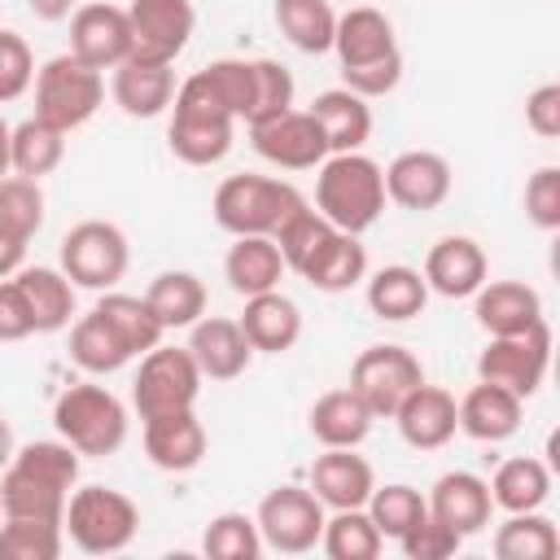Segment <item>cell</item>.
<instances>
[{
  "instance_id": "49",
  "label": "cell",
  "mask_w": 560,
  "mask_h": 560,
  "mask_svg": "<svg viewBox=\"0 0 560 560\" xmlns=\"http://www.w3.org/2000/svg\"><path fill=\"white\" fill-rule=\"evenodd\" d=\"M398 547H402L407 560H446V556H455V551L464 547V538H459L451 525H442L438 516L424 512V516L398 538Z\"/></svg>"
},
{
  "instance_id": "25",
  "label": "cell",
  "mask_w": 560,
  "mask_h": 560,
  "mask_svg": "<svg viewBox=\"0 0 560 560\" xmlns=\"http://www.w3.org/2000/svg\"><path fill=\"white\" fill-rule=\"evenodd\" d=\"M241 332L249 337L254 354H284L298 346L302 337V311L293 298H284L280 289H267V293H254L245 298V311H241Z\"/></svg>"
},
{
  "instance_id": "4",
  "label": "cell",
  "mask_w": 560,
  "mask_h": 560,
  "mask_svg": "<svg viewBox=\"0 0 560 560\" xmlns=\"http://www.w3.org/2000/svg\"><path fill=\"white\" fill-rule=\"evenodd\" d=\"M127 424L131 420H127L122 398L92 381L66 385L52 402V429L79 455H114L127 442Z\"/></svg>"
},
{
  "instance_id": "44",
  "label": "cell",
  "mask_w": 560,
  "mask_h": 560,
  "mask_svg": "<svg viewBox=\"0 0 560 560\" xmlns=\"http://www.w3.org/2000/svg\"><path fill=\"white\" fill-rule=\"evenodd\" d=\"M368 516H372V525L381 529V538H402L424 512H429V503H424V494L416 490V486H407V481H389V486H376L372 494H368Z\"/></svg>"
},
{
  "instance_id": "37",
  "label": "cell",
  "mask_w": 560,
  "mask_h": 560,
  "mask_svg": "<svg viewBox=\"0 0 560 560\" xmlns=\"http://www.w3.org/2000/svg\"><path fill=\"white\" fill-rule=\"evenodd\" d=\"M280 35L298 48V52H332V35H337V9L328 0H276L271 4Z\"/></svg>"
},
{
  "instance_id": "16",
  "label": "cell",
  "mask_w": 560,
  "mask_h": 560,
  "mask_svg": "<svg viewBox=\"0 0 560 560\" xmlns=\"http://www.w3.org/2000/svg\"><path fill=\"white\" fill-rule=\"evenodd\" d=\"M381 171H385V201L402 210H438L455 184L451 162L433 149H407Z\"/></svg>"
},
{
  "instance_id": "34",
  "label": "cell",
  "mask_w": 560,
  "mask_h": 560,
  "mask_svg": "<svg viewBox=\"0 0 560 560\" xmlns=\"http://www.w3.org/2000/svg\"><path fill=\"white\" fill-rule=\"evenodd\" d=\"M486 486H490L494 508H503V512H534L551 494V468L542 459H534V455H516V459H503Z\"/></svg>"
},
{
  "instance_id": "22",
  "label": "cell",
  "mask_w": 560,
  "mask_h": 560,
  "mask_svg": "<svg viewBox=\"0 0 560 560\" xmlns=\"http://www.w3.org/2000/svg\"><path fill=\"white\" fill-rule=\"evenodd\" d=\"M144 455L162 472H192L206 459V424L197 411H166L144 420Z\"/></svg>"
},
{
  "instance_id": "24",
  "label": "cell",
  "mask_w": 560,
  "mask_h": 560,
  "mask_svg": "<svg viewBox=\"0 0 560 560\" xmlns=\"http://www.w3.org/2000/svg\"><path fill=\"white\" fill-rule=\"evenodd\" d=\"M472 315L490 337H508L542 324V298L525 280H486L472 293Z\"/></svg>"
},
{
  "instance_id": "30",
  "label": "cell",
  "mask_w": 560,
  "mask_h": 560,
  "mask_svg": "<svg viewBox=\"0 0 560 560\" xmlns=\"http://www.w3.org/2000/svg\"><path fill=\"white\" fill-rule=\"evenodd\" d=\"M22 298H26V311H31V324L35 332H61L70 328V315H74V284L61 267H18L13 271Z\"/></svg>"
},
{
  "instance_id": "7",
  "label": "cell",
  "mask_w": 560,
  "mask_h": 560,
  "mask_svg": "<svg viewBox=\"0 0 560 560\" xmlns=\"http://www.w3.org/2000/svg\"><path fill=\"white\" fill-rule=\"evenodd\" d=\"M35 118L52 122L57 131H79L83 122L96 118V109L105 105V79L101 70L83 66L79 57L61 52L52 61H44L35 70Z\"/></svg>"
},
{
  "instance_id": "31",
  "label": "cell",
  "mask_w": 560,
  "mask_h": 560,
  "mask_svg": "<svg viewBox=\"0 0 560 560\" xmlns=\"http://www.w3.org/2000/svg\"><path fill=\"white\" fill-rule=\"evenodd\" d=\"M363 280H368V311L385 324H407L429 306V284L407 262H389Z\"/></svg>"
},
{
  "instance_id": "50",
  "label": "cell",
  "mask_w": 560,
  "mask_h": 560,
  "mask_svg": "<svg viewBox=\"0 0 560 560\" xmlns=\"http://www.w3.org/2000/svg\"><path fill=\"white\" fill-rule=\"evenodd\" d=\"M525 214L538 232L560 228V166H538L525 179Z\"/></svg>"
},
{
  "instance_id": "39",
  "label": "cell",
  "mask_w": 560,
  "mask_h": 560,
  "mask_svg": "<svg viewBox=\"0 0 560 560\" xmlns=\"http://www.w3.org/2000/svg\"><path fill=\"white\" fill-rule=\"evenodd\" d=\"M70 359L88 376H109V372H118V368L131 363V350L122 346V337L96 311H88V315H79L70 324Z\"/></svg>"
},
{
  "instance_id": "43",
  "label": "cell",
  "mask_w": 560,
  "mask_h": 560,
  "mask_svg": "<svg viewBox=\"0 0 560 560\" xmlns=\"http://www.w3.org/2000/svg\"><path fill=\"white\" fill-rule=\"evenodd\" d=\"M39 228H44V188H39V179L4 175L0 179V232L31 245V236Z\"/></svg>"
},
{
  "instance_id": "17",
  "label": "cell",
  "mask_w": 560,
  "mask_h": 560,
  "mask_svg": "<svg viewBox=\"0 0 560 560\" xmlns=\"http://www.w3.org/2000/svg\"><path fill=\"white\" fill-rule=\"evenodd\" d=\"M389 420L398 424V438H402L411 451H442V446L459 433L455 394L442 389V385H429V381H420V385L398 402V411H394Z\"/></svg>"
},
{
  "instance_id": "42",
  "label": "cell",
  "mask_w": 560,
  "mask_h": 560,
  "mask_svg": "<svg viewBox=\"0 0 560 560\" xmlns=\"http://www.w3.org/2000/svg\"><path fill=\"white\" fill-rule=\"evenodd\" d=\"M66 547L61 521L0 516V560H57Z\"/></svg>"
},
{
  "instance_id": "5",
  "label": "cell",
  "mask_w": 560,
  "mask_h": 560,
  "mask_svg": "<svg viewBox=\"0 0 560 560\" xmlns=\"http://www.w3.org/2000/svg\"><path fill=\"white\" fill-rule=\"evenodd\" d=\"M302 206L306 197L289 179H271V175H228L210 201L214 223L232 236H271Z\"/></svg>"
},
{
  "instance_id": "12",
  "label": "cell",
  "mask_w": 560,
  "mask_h": 560,
  "mask_svg": "<svg viewBox=\"0 0 560 560\" xmlns=\"http://www.w3.org/2000/svg\"><path fill=\"white\" fill-rule=\"evenodd\" d=\"M424 381V368H420V359L407 350V346H389V341H381V346H368L354 363H350V389L363 398V407L381 420H389L394 411H398V402L416 389Z\"/></svg>"
},
{
  "instance_id": "55",
  "label": "cell",
  "mask_w": 560,
  "mask_h": 560,
  "mask_svg": "<svg viewBox=\"0 0 560 560\" xmlns=\"http://www.w3.org/2000/svg\"><path fill=\"white\" fill-rule=\"evenodd\" d=\"M26 9H31L39 22H66V18L79 9V0H26Z\"/></svg>"
},
{
  "instance_id": "10",
  "label": "cell",
  "mask_w": 560,
  "mask_h": 560,
  "mask_svg": "<svg viewBox=\"0 0 560 560\" xmlns=\"http://www.w3.org/2000/svg\"><path fill=\"white\" fill-rule=\"evenodd\" d=\"M547 368H551V328H547V319L525 328V332L490 337L486 350L477 354V381H490V385L516 394L521 402L538 394V385L547 381Z\"/></svg>"
},
{
  "instance_id": "8",
  "label": "cell",
  "mask_w": 560,
  "mask_h": 560,
  "mask_svg": "<svg viewBox=\"0 0 560 560\" xmlns=\"http://www.w3.org/2000/svg\"><path fill=\"white\" fill-rule=\"evenodd\" d=\"M201 368L188 354V346H153L140 354L136 381H131V407L140 420L166 416V411H188L201 394Z\"/></svg>"
},
{
  "instance_id": "1",
  "label": "cell",
  "mask_w": 560,
  "mask_h": 560,
  "mask_svg": "<svg viewBox=\"0 0 560 560\" xmlns=\"http://www.w3.org/2000/svg\"><path fill=\"white\" fill-rule=\"evenodd\" d=\"M79 486V451L61 438H39L13 451L0 472V516L61 521L70 490Z\"/></svg>"
},
{
  "instance_id": "29",
  "label": "cell",
  "mask_w": 560,
  "mask_h": 560,
  "mask_svg": "<svg viewBox=\"0 0 560 560\" xmlns=\"http://www.w3.org/2000/svg\"><path fill=\"white\" fill-rule=\"evenodd\" d=\"M311 118L319 122L328 153H354L372 136V105L350 88H328L311 101Z\"/></svg>"
},
{
  "instance_id": "13",
  "label": "cell",
  "mask_w": 560,
  "mask_h": 560,
  "mask_svg": "<svg viewBox=\"0 0 560 560\" xmlns=\"http://www.w3.org/2000/svg\"><path fill=\"white\" fill-rule=\"evenodd\" d=\"M127 22H131V57L175 66V57L192 39L197 9L192 0H131Z\"/></svg>"
},
{
  "instance_id": "23",
  "label": "cell",
  "mask_w": 560,
  "mask_h": 560,
  "mask_svg": "<svg viewBox=\"0 0 560 560\" xmlns=\"http://www.w3.org/2000/svg\"><path fill=\"white\" fill-rule=\"evenodd\" d=\"M175 66H162V61H140V57H127L122 66H114V105L127 114V118H158L171 109L175 101Z\"/></svg>"
},
{
  "instance_id": "52",
  "label": "cell",
  "mask_w": 560,
  "mask_h": 560,
  "mask_svg": "<svg viewBox=\"0 0 560 560\" xmlns=\"http://www.w3.org/2000/svg\"><path fill=\"white\" fill-rule=\"evenodd\" d=\"M525 127L542 140L560 136V83H542L525 96Z\"/></svg>"
},
{
  "instance_id": "27",
  "label": "cell",
  "mask_w": 560,
  "mask_h": 560,
  "mask_svg": "<svg viewBox=\"0 0 560 560\" xmlns=\"http://www.w3.org/2000/svg\"><path fill=\"white\" fill-rule=\"evenodd\" d=\"M332 52H337L341 70H350V66H368V61H381V57L398 52L394 22H389L381 9H372V4H354V9L337 13Z\"/></svg>"
},
{
  "instance_id": "6",
  "label": "cell",
  "mask_w": 560,
  "mask_h": 560,
  "mask_svg": "<svg viewBox=\"0 0 560 560\" xmlns=\"http://www.w3.org/2000/svg\"><path fill=\"white\" fill-rule=\"evenodd\" d=\"M61 529L83 556H114L131 547L140 508L114 486H74L61 512Z\"/></svg>"
},
{
  "instance_id": "32",
  "label": "cell",
  "mask_w": 560,
  "mask_h": 560,
  "mask_svg": "<svg viewBox=\"0 0 560 560\" xmlns=\"http://www.w3.org/2000/svg\"><path fill=\"white\" fill-rule=\"evenodd\" d=\"M372 420H376V416L363 407V398H359L350 385L319 394V398L311 402V416H306L311 438H315L319 446H359V442L372 433Z\"/></svg>"
},
{
  "instance_id": "21",
  "label": "cell",
  "mask_w": 560,
  "mask_h": 560,
  "mask_svg": "<svg viewBox=\"0 0 560 560\" xmlns=\"http://www.w3.org/2000/svg\"><path fill=\"white\" fill-rule=\"evenodd\" d=\"M376 490V472L363 455H354V446H324V455H315L311 464V494L324 508H363L368 494Z\"/></svg>"
},
{
  "instance_id": "40",
  "label": "cell",
  "mask_w": 560,
  "mask_h": 560,
  "mask_svg": "<svg viewBox=\"0 0 560 560\" xmlns=\"http://www.w3.org/2000/svg\"><path fill=\"white\" fill-rule=\"evenodd\" d=\"M499 560H551L560 551V529L551 516L534 512H508V521L490 538Z\"/></svg>"
},
{
  "instance_id": "20",
  "label": "cell",
  "mask_w": 560,
  "mask_h": 560,
  "mask_svg": "<svg viewBox=\"0 0 560 560\" xmlns=\"http://www.w3.org/2000/svg\"><path fill=\"white\" fill-rule=\"evenodd\" d=\"M188 354L197 359V368H201L206 381H236L249 368L254 346H249V337L241 332L236 319H228V315H201L188 328Z\"/></svg>"
},
{
  "instance_id": "45",
  "label": "cell",
  "mask_w": 560,
  "mask_h": 560,
  "mask_svg": "<svg viewBox=\"0 0 560 560\" xmlns=\"http://www.w3.org/2000/svg\"><path fill=\"white\" fill-rule=\"evenodd\" d=\"M201 551L210 560H258L267 547H262V534L254 525V516L245 512H219L206 534H201Z\"/></svg>"
},
{
  "instance_id": "46",
  "label": "cell",
  "mask_w": 560,
  "mask_h": 560,
  "mask_svg": "<svg viewBox=\"0 0 560 560\" xmlns=\"http://www.w3.org/2000/svg\"><path fill=\"white\" fill-rule=\"evenodd\" d=\"M249 61H254V105H249L245 127L267 122V118L284 114V109H293V92H298L289 66H280L276 57H249Z\"/></svg>"
},
{
  "instance_id": "57",
  "label": "cell",
  "mask_w": 560,
  "mask_h": 560,
  "mask_svg": "<svg viewBox=\"0 0 560 560\" xmlns=\"http://www.w3.org/2000/svg\"><path fill=\"white\" fill-rule=\"evenodd\" d=\"M9 136H13V127L0 118V179L9 175Z\"/></svg>"
},
{
  "instance_id": "3",
  "label": "cell",
  "mask_w": 560,
  "mask_h": 560,
  "mask_svg": "<svg viewBox=\"0 0 560 560\" xmlns=\"http://www.w3.org/2000/svg\"><path fill=\"white\" fill-rule=\"evenodd\" d=\"M232 136H236V118L210 92L201 70H192L175 88V101H171V127H166L171 153L188 166H214L232 153Z\"/></svg>"
},
{
  "instance_id": "38",
  "label": "cell",
  "mask_w": 560,
  "mask_h": 560,
  "mask_svg": "<svg viewBox=\"0 0 560 560\" xmlns=\"http://www.w3.org/2000/svg\"><path fill=\"white\" fill-rule=\"evenodd\" d=\"M144 302L162 319V328H192L206 315V284L192 271H158L144 289Z\"/></svg>"
},
{
  "instance_id": "33",
  "label": "cell",
  "mask_w": 560,
  "mask_h": 560,
  "mask_svg": "<svg viewBox=\"0 0 560 560\" xmlns=\"http://www.w3.org/2000/svg\"><path fill=\"white\" fill-rule=\"evenodd\" d=\"M284 271L289 267H284L280 245L271 236H236L232 249H228V258H223V276L232 284V293H241V298L280 289Z\"/></svg>"
},
{
  "instance_id": "9",
  "label": "cell",
  "mask_w": 560,
  "mask_h": 560,
  "mask_svg": "<svg viewBox=\"0 0 560 560\" xmlns=\"http://www.w3.org/2000/svg\"><path fill=\"white\" fill-rule=\"evenodd\" d=\"M131 245L118 223L109 219H83L61 236V271L70 276L74 289H114L127 276Z\"/></svg>"
},
{
  "instance_id": "2",
  "label": "cell",
  "mask_w": 560,
  "mask_h": 560,
  "mask_svg": "<svg viewBox=\"0 0 560 560\" xmlns=\"http://www.w3.org/2000/svg\"><path fill=\"white\" fill-rule=\"evenodd\" d=\"M315 210L332 228L363 236L385 214V171L363 149L328 153L315 166Z\"/></svg>"
},
{
  "instance_id": "14",
  "label": "cell",
  "mask_w": 560,
  "mask_h": 560,
  "mask_svg": "<svg viewBox=\"0 0 560 560\" xmlns=\"http://www.w3.org/2000/svg\"><path fill=\"white\" fill-rule=\"evenodd\" d=\"M249 144L262 162H271L280 171H315L328 158V140H324L319 122L311 118V109H284L267 122H254Z\"/></svg>"
},
{
  "instance_id": "51",
  "label": "cell",
  "mask_w": 560,
  "mask_h": 560,
  "mask_svg": "<svg viewBox=\"0 0 560 560\" xmlns=\"http://www.w3.org/2000/svg\"><path fill=\"white\" fill-rule=\"evenodd\" d=\"M398 83H402V52H389V57H381V61H368V66H350V70H341V88H350V92H354V96H363V101L389 96Z\"/></svg>"
},
{
  "instance_id": "48",
  "label": "cell",
  "mask_w": 560,
  "mask_h": 560,
  "mask_svg": "<svg viewBox=\"0 0 560 560\" xmlns=\"http://www.w3.org/2000/svg\"><path fill=\"white\" fill-rule=\"evenodd\" d=\"M35 83V57L31 44L18 31H0V105L26 96Z\"/></svg>"
},
{
  "instance_id": "35",
  "label": "cell",
  "mask_w": 560,
  "mask_h": 560,
  "mask_svg": "<svg viewBox=\"0 0 560 560\" xmlns=\"http://www.w3.org/2000/svg\"><path fill=\"white\" fill-rule=\"evenodd\" d=\"M66 162V131H57L44 118H26L9 136V171L26 179H44Z\"/></svg>"
},
{
  "instance_id": "36",
  "label": "cell",
  "mask_w": 560,
  "mask_h": 560,
  "mask_svg": "<svg viewBox=\"0 0 560 560\" xmlns=\"http://www.w3.org/2000/svg\"><path fill=\"white\" fill-rule=\"evenodd\" d=\"M118 337H122V346L131 350V359H140L144 350H153L158 341H162V319L153 315V306L144 302V298H136V293H118V289H105L101 298H96V306H92Z\"/></svg>"
},
{
  "instance_id": "19",
  "label": "cell",
  "mask_w": 560,
  "mask_h": 560,
  "mask_svg": "<svg viewBox=\"0 0 560 560\" xmlns=\"http://www.w3.org/2000/svg\"><path fill=\"white\" fill-rule=\"evenodd\" d=\"M420 276L429 284V293L455 302V298H472L486 284L490 262H486V249L472 236H442L424 254V271Z\"/></svg>"
},
{
  "instance_id": "11",
  "label": "cell",
  "mask_w": 560,
  "mask_h": 560,
  "mask_svg": "<svg viewBox=\"0 0 560 560\" xmlns=\"http://www.w3.org/2000/svg\"><path fill=\"white\" fill-rule=\"evenodd\" d=\"M254 525H258L267 551L302 556V551L319 547L324 503L311 494V486H276V490L262 494V503L254 512Z\"/></svg>"
},
{
  "instance_id": "28",
  "label": "cell",
  "mask_w": 560,
  "mask_h": 560,
  "mask_svg": "<svg viewBox=\"0 0 560 560\" xmlns=\"http://www.w3.org/2000/svg\"><path fill=\"white\" fill-rule=\"evenodd\" d=\"M459 433H468L472 442H508L521 429V411L525 402L490 381H477L459 402Z\"/></svg>"
},
{
  "instance_id": "56",
  "label": "cell",
  "mask_w": 560,
  "mask_h": 560,
  "mask_svg": "<svg viewBox=\"0 0 560 560\" xmlns=\"http://www.w3.org/2000/svg\"><path fill=\"white\" fill-rule=\"evenodd\" d=\"M13 451H18V442H13V424H9V416L0 411V472L9 468V459H13Z\"/></svg>"
},
{
  "instance_id": "41",
  "label": "cell",
  "mask_w": 560,
  "mask_h": 560,
  "mask_svg": "<svg viewBox=\"0 0 560 560\" xmlns=\"http://www.w3.org/2000/svg\"><path fill=\"white\" fill-rule=\"evenodd\" d=\"M319 547H324L328 560H376L385 538L372 525L368 508H337L332 516H324Z\"/></svg>"
},
{
  "instance_id": "18",
  "label": "cell",
  "mask_w": 560,
  "mask_h": 560,
  "mask_svg": "<svg viewBox=\"0 0 560 560\" xmlns=\"http://www.w3.org/2000/svg\"><path fill=\"white\" fill-rule=\"evenodd\" d=\"M424 503H429V516H438L442 525H451L459 538L481 534L490 525V512H494V499H490L486 477H477L468 468L442 472L433 481V490L424 494Z\"/></svg>"
},
{
  "instance_id": "15",
  "label": "cell",
  "mask_w": 560,
  "mask_h": 560,
  "mask_svg": "<svg viewBox=\"0 0 560 560\" xmlns=\"http://www.w3.org/2000/svg\"><path fill=\"white\" fill-rule=\"evenodd\" d=\"M70 57L92 70H114L131 57V22L127 9L92 0L70 13Z\"/></svg>"
},
{
  "instance_id": "54",
  "label": "cell",
  "mask_w": 560,
  "mask_h": 560,
  "mask_svg": "<svg viewBox=\"0 0 560 560\" xmlns=\"http://www.w3.org/2000/svg\"><path fill=\"white\" fill-rule=\"evenodd\" d=\"M18 267H26V241H13L0 232V280H9Z\"/></svg>"
},
{
  "instance_id": "26",
  "label": "cell",
  "mask_w": 560,
  "mask_h": 560,
  "mask_svg": "<svg viewBox=\"0 0 560 560\" xmlns=\"http://www.w3.org/2000/svg\"><path fill=\"white\" fill-rule=\"evenodd\" d=\"M298 276L319 293H346L368 276V249L359 245V236L328 228V236L311 249V258L298 267Z\"/></svg>"
},
{
  "instance_id": "47",
  "label": "cell",
  "mask_w": 560,
  "mask_h": 560,
  "mask_svg": "<svg viewBox=\"0 0 560 560\" xmlns=\"http://www.w3.org/2000/svg\"><path fill=\"white\" fill-rule=\"evenodd\" d=\"M201 79L210 83V92L228 105V114L236 122L249 118V105H254V61H245V57H219V61L201 66Z\"/></svg>"
},
{
  "instance_id": "53",
  "label": "cell",
  "mask_w": 560,
  "mask_h": 560,
  "mask_svg": "<svg viewBox=\"0 0 560 560\" xmlns=\"http://www.w3.org/2000/svg\"><path fill=\"white\" fill-rule=\"evenodd\" d=\"M35 332L31 324V311H26V298L18 289V280H0V341H26Z\"/></svg>"
}]
</instances>
